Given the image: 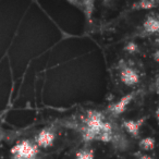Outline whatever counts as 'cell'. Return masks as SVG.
I'll use <instances>...</instances> for the list:
<instances>
[{
  "label": "cell",
  "mask_w": 159,
  "mask_h": 159,
  "mask_svg": "<svg viewBox=\"0 0 159 159\" xmlns=\"http://www.w3.org/2000/svg\"><path fill=\"white\" fill-rule=\"evenodd\" d=\"M157 1H139V2L134 3L132 8H134V10H149L152 8L157 7Z\"/></svg>",
  "instance_id": "9c48e42d"
},
{
  "label": "cell",
  "mask_w": 159,
  "mask_h": 159,
  "mask_svg": "<svg viewBox=\"0 0 159 159\" xmlns=\"http://www.w3.org/2000/svg\"><path fill=\"white\" fill-rule=\"evenodd\" d=\"M159 30V21L157 16L150 14L146 18L143 23V33L146 35H154L158 33Z\"/></svg>",
  "instance_id": "52a82bcc"
},
{
  "label": "cell",
  "mask_w": 159,
  "mask_h": 159,
  "mask_svg": "<svg viewBox=\"0 0 159 159\" xmlns=\"http://www.w3.org/2000/svg\"><path fill=\"white\" fill-rule=\"evenodd\" d=\"M156 146V142H155L154 137H144L139 141V147L141 149L146 150V152H150Z\"/></svg>",
  "instance_id": "ba28073f"
},
{
  "label": "cell",
  "mask_w": 159,
  "mask_h": 159,
  "mask_svg": "<svg viewBox=\"0 0 159 159\" xmlns=\"http://www.w3.org/2000/svg\"><path fill=\"white\" fill-rule=\"evenodd\" d=\"M125 50L130 53H133V52H136L139 50V47L135 43H129L128 45L125 46Z\"/></svg>",
  "instance_id": "8fae6325"
},
{
  "label": "cell",
  "mask_w": 159,
  "mask_h": 159,
  "mask_svg": "<svg viewBox=\"0 0 159 159\" xmlns=\"http://www.w3.org/2000/svg\"><path fill=\"white\" fill-rule=\"evenodd\" d=\"M56 141V133L52 129L50 128H46L40 130L39 132L36 134L35 139H34V143L36 144L38 148H49L53 145Z\"/></svg>",
  "instance_id": "3957f363"
},
{
  "label": "cell",
  "mask_w": 159,
  "mask_h": 159,
  "mask_svg": "<svg viewBox=\"0 0 159 159\" xmlns=\"http://www.w3.org/2000/svg\"><path fill=\"white\" fill-rule=\"evenodd\" d=\"M75 159H95V154L93 149L89 148H83L79 150L75 156Z\"/></svg>",
  "instance_id": "30bf717a"
},
{
  "label": "cell",
  "mask_w": 159,
  "mask_h": 159,
  "mask_svg": "<svg viewBox=\"0 0 159 159\" xmlns=\"http://www.w3.org/2000/svg\"><path fill=\"white\" fill-rule=\"evenodd\" d=\"M145 120L146 118H141V119L136 120H125V121H123V128L125 129V131L129 134H131L134 137H137L139 135L141 128L143 126Z\"/></svg>",
  "instance_id": "8992f818"
},
{
  "label": "cell",
  "mask_w": 159,
  "mask_h": 159,
  "mask_svg": "<svg viewBox=\"0 0 159 159\" xmlns=\"http://www.w3.org/2000/svg\"><path fill=\"white\" fill-rule=\"evenodd\" d=\"M137 159H154L152 157H150L149 155H146V154H142L137 157Z\"/></svg>",
  "instance_id": "7c38bea8"
},
{
  "label": "cell",
  "mask_w": 159,
  "mask_h": 159,
  "mask_svg": "<svg viewBox=\"0 0 159 159\" xmlns=\"http://www.w3.org/2000/svg\"><path fill=\"white\" fill-rule=\"evenodd\" d=\"M83 136L87 141L108 142L112 137V126L99 111H89L84 119Z\"/></svg>",
  "instance_id": "6da1fadb"
},
{
  "label": "cell",
  "mask_w": 159,
  "mask_h": 159,
  "mask_svg": "<svg viewBox=\"0 0 159 159\" xmlns=\"http://www.w3.org/2000/svg\"><path fill=\"white\" fill-rule=\"evenodd\" d=\"M135 97V93H130L128 95L123 96L122 98H120L118 102H116L115 104H112L109 107V111L112 113L113 116H120L121 113H123L126 110L130 104L132 102V100Z\"/></svg>",
  "instance_id": "5b68a950"
},
{
  "label": "cell",
  "mask_w": 159,
  "mask_h": 159,
  "mask_svg": "<svg viewBox=\"0 0 159 159\" xmlns=\"http://www.w3.org/2000/svg\"><path fill=\"white\" fill-rule=\"evenodd\" d=\"M120 80L125 86H136L141 81L139 74L132 66H123L120 71Z\"/></svg>",
  "instance_id": "277c9868"
},
{
  "label": "cell",
  "mask_w": 159,
  "mask_h": 159,
  "mask_svg": "<svg viewBox=\"0 0 159 159\" xmlns=\"http://www.w3.org/2000/svg\"><path fill=\"white\" fill-rule=\"evenodd\" d=\"M12 159H38L40 149L31 139L18 141L10 150Z\"/></svg>",
  "instance_id": "7a4b0ae2"
}]
</instances>
